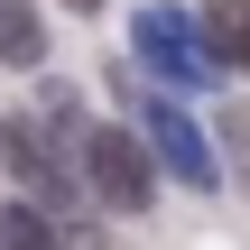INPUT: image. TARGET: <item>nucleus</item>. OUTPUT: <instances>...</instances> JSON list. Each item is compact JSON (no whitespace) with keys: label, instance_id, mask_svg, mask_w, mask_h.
Listing matches in <instances>:
<instances>
[{"label":"nucleus","instance_id":"nucleus-3","mask_svg":"<svg viewBox=\"0 0 250 250\" xmlns=\"http://www.w3.org/2000/svg\"><path fill=\"white\" fill-rule=\"evenodd\" d=\"M139 139L158 148V167H167L176 186H195V195H213V186H223L213 139L195 130V111H186V102H167V93H158V102H139Z\"/></svg>","mask_w":250,"mask_h":250},{"label":"nucleus","instance_id":"nucleus-5","mask_svg":"<svg viewBox=\"0 0 250 250\" xmlns=\"http://www.w3.org/2000/svg\"><path fill=\"white\" fill-rule=\"evenodd\" d=\"M195 19H204L213 65H223V74H250V0H204Z\"/></svg>","mask_w":250,"mask_h":250},{"label":"nucleus","instance_id":"nucleus-2","mask_svg":"<svg viewBox=\"0 0 250 250\" xmlns=\"http://www.w3.org/2000/svg\"><path fill=\"white\" fill-rule=\"evenodd\" d=\"M130 46H139V65H148L158 83H176V93L213 83V46H204V19H186V9H167V0H148V9L130 19Z\"/></svg>","mask_w":250,"mask_h":250},{"label":"nucleus","instance_id":"nucleus-6","mask_svg":"<svg viewBox=\"0 0 250 250\" xmlns=\"http://www.w3.org/2000/svg\"><path fill=\"white\" fill-rule=\"evenodd\" d=\"M0 65H19V74L46 65V19H37L28 0H0Z\"/></svg>","mask_w":250,"mask_h":250},{"label":"nucleus","instance_id":"nucleus-9","mask_svg":"<svg viewBox=\"0 0 250 250\" xmlns=\"http://www.w3.org/2000/svg\"><path fill=\"white\" fill-rule=\"evenodd\" d=\"M65 9H102V0H65Z\"/></svg>","mask_w":250,"mask_h":250},{"label":"nucleus","instance_id":"nucleus-8","mask_svg":"<svg viewBox=\"0 0 250 250\" xmlns=\"http://www.w3.org/2000/svg\"><path fill=\"white\" fill-rule=\"evenodd\" d=\"M213 139H223V158H232V176L250 186V102H232V111H213Z\"/></svg>","mask_w":250,"mask_h":250},{"label":"nucleus","instance_id":"nucleus-4","mask_svg":"<svg viewBox=\"0 0 250 250\" xmlns=\"http://www.w3.org/2000/svg\"><path fill=\"white\" fill-rule=\"evenodd\" d=\"M56 121H0V158H9V176H19V195L28 204H46V213H65L74 204V167L56 158Z\"/></svg>","mask_w":250,"mask_h":250},{"label":"nucleus","instance_id":"nucleus-7","mask_svg":"<svg viewBox=\"0 0 250 250\" xmlns=\"http://www.w3.org/2000/svg\"><path fill=\"white\" fill-rule=\"evenodd\" d=\"M0 250H65V241H56V223H46V204L9 195V204H0Z\"/></svg>","mask_w":250,"mask_h":250},{"label":"nucleus","instance_id":"nucleus-1","mask_svg":"<svg viewBox=\"0 0 250 250\" xmlns=\"http://www.w3.org/2000/svg\"><path fill=\"white\" fill-rule=\"evenodd\" d=\"M83 195L111 204V213H148L158 204V148L121 121H93L83 130Z\"/></svg>","mask_w":250,"mask_h":250}]
</instances>
